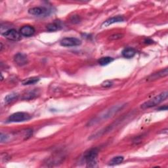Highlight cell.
<instances>
[{"instance_id":"obj_18","label":"cell","mask_w":168,"mask_h":168,"mask_svg":"<svg viewBox=\"0 0 168 168\" xmlns=\"http://www.w3.org/2000/svg\"><path fill=\"white\" fill-rule=\"evenodd\" d=\"M37 95V93L35 91H30L28 93H27L25 95V97H23V99H33L34 97H36Z\"/></svg>"},{"instance_id":"obj_2","label":"cell","mask_w":168,"mask_h":168,"mask_svg":"<svg viewBox=\"0 0 168 168\" xmlns=\"http://www.w3.org/2000/svg\"><path fill=\"white\" fill-rule=\"evenodd\" d=\"M124 106H125L124 104H119V105H116L115 107H113L110 109V110L105 112L104 114L100 116L99 117H97V118H95L94 120H91L90 123H89V124L90 125V126H91V125L95 124L97 122H99L100 120H106L110 118V117L113 116V115L116 114V113L119 112L120 110H122Z\"/></svg>"},{"instance_id":"obj_6","label":"cell","mask_w":168,"mask_h":168,"mask_svg":"<svg viewBox=\"0 0 168 168\" xmlns=\"http://www.w3.org/2000/svg\"><path fill=\"white\" fill-rule=\"evenodd\" d=\"M81 44V40L76 38H64L61 41V45L64 47L78 46Z\"/></svg>"},{"instance_id":"obj_19","label":"cell","mask_w":168,"mask_h":168,"mask_svg":"<svg viewBox=\"0 0 168 168\" xmlns=\"http://www.w3.org/2000/svg\"><path fill=\"white\" fill-rule=\"evenodd\" d=\"M81 21L80 17L78 16V15H73L71 17H70V22L73 24H77L79 23Z\"/></svg>"},{"instance_id":"obj_21","label":"cell","mask_w":168,"mask_h":168,"mask_svg":"<svg viewBox=\"0 0 168 168\" xmlns=\"http://www.w3.org/2000/svg\"><path fill=\"white\" fill-rule=\"evenodd\" d=\"M112 85V82L110 81H105L102 84V86L104 87H110Z\"/></svg>"},{"instance_id":"obj_3","label":"cell","mask_w":168,"mask_h":168,"mask_svg":"<svg viewBox=\"0 0 168 168\" xmlns=\"http://www.w3.org/2000/svg\"><path fill=\"white\" fill-rule=\"evenodd\" d=\"M99 150L96 148H91L84 153V157L87 162L88 167L97 166V158L98 156Z\"/></svg>"},{"instance_id":"obj_10","label":"cell","mask_w":168,"mask_h":168,"mask_svg":"<svg viewBox=\"0 0 168 168\" xmlns=\"http://www.w3.org/2000/svg\"><path fill=\"white\" fill-rule=\"evenodd\" d=\"M167 74H168V70H167V68H166L165 69H163L162 70H160V71H159L158 72L151 74L150 76L148 77L147 80L153 81V80H158V79H160V78H161V77H163L167 76Z\"/></svg>"},{"instance_id":"obj_15","label":"cell","mask_w":168,"mask_h":168,"mask_svg":"<svg viewBox=\"0 0 168 168\" xmlns=\"http://www.w3.org/2000/svg\"><path fill=\"white\" fill-rule=\"evenodd\" d=\"M113 61H114L113 58L110 57H101L98 61V62L101 66H106L108 64H110Z\"/></svg>"},{"instance_id":"obj_1","label":"cell","mask_w":168,"mask_h":168,"mask_svg":"<svg viewBox=\"0 0 168 168\" xmlns=\"http://www.w3.org/2000/svg\"><path fill=\"white\" fill-rule=\"evenodd\" d=\"M168 96V93L167 91H163V93H160L158 95L152 98V99H150L149 100L147 101V102L144 103L143 104H141V108L143 110H145V109L150 108L152 107H154L156 105H158L162 103L163 101L165 100Z\"/></svg>"},{"instance_id":"obj_9","label":"cell","mask_w":168,"mask_h":168,"mask_svg":"<svg viewBox=\"0 0 168 168\" xmlns=\"http://www.w3.org/2000/svg\"><path fill=\"white\" fill-rule=\"evenodd\" d=\"M21 36L25 37H30L33 36L35 33V29L33 26L30 25L23 26L20 30Z\"/></svg>"},{"instance_id":"obj_24","label":"cell","mask_w":168,"mask_h":168,"mask_svg":"<svg viewBox=\"0 0 168 168\" xmlns=\"http://www.w3.org/2000/svg\"><path fill=\"white\" fill-rule=\"evenodd\" d=\"M159 110H167V105H164L163 107H161L159 109Z\"/></svg>"},{"instance_id":"obj_13","label":"cell","mask_w":168,"mask_h":168,"mask_svg":"<svg viewBox=\"0 0 168 168\" xmlns=\"http://www.w3.org/2000/svg\"><path fill=\"white\" fill-rule=\"evenodd\" d=\"M40 81V78L38 77H28L27 79H25L23 80L22 84L24 85H34L35 84L38 83Z\"/></svg>"},{"instance_id":"obj_8","label":"cell","mask_w":168,"mask_h":168,"mask_svg":"<svg viewBox=\"0 0 168 168\" xmlns=\"http://www.w3.org/2000/svg\"><path fill=\"white\" fill-rule=\"evenodd\" d=\"M14 61L17 65L21 66H25L28 63V58L27 57L26 54L22 53H18L15 54L14 57Z\"/></svg>"},{"instance_id":"obj_11","label":"cell","mask_w":168,"mask_h":168,"mask_svg":"<svg viewBox=\"0 0 168 168\" xmlns=\"http://www.w3.org/2000/svg\"><path fill=\"white\" fill-rule=\"evenodd\" d=\"M124 21V18L122 16H116V17H114L110 18L108 20H107L105 21L102 26L103 27H107L108 26H110L112 24H114V23H118V22H123Z\"/></svg>"},{"instance_id":"obj_20","label":"cell","mask_w":168,"mask_h":168,"mask_svg":"<svg viewBox=\"0 0 168 168\" xmlns=\"http://www.w3.org/2000/svg\"><path fill=\"white\" fill-rule=\"evenodd\" d=\"M124 36L123 34H113L112 36H110L109 39H110V40H120V39L122 38Z\"/></svg>"},{"instance_id":"obj_16","label":"cell","mask_w":168,"mask_h":168,"mask_svg":"<svg viewBox=\"0 0 168 168\" xmlns=\"http://www.w3.org/2000/svg\"><path fill=\"white\" fill-rule=\"evenodd\" d=\"M18 95L17 93H11V94H9L8 95H7L5 98V101L6 103H11L12 101L17 99Z\"/></svg>"},{"instance_id":"obj_5","label":"cell","mask_w":168,"mask_h":168,"mask_svg":"<svg viewBox=\"0 0 168 168\" xmlns=\"http://www.w3.org/2000/svg\"><path fill=\"white\" fill-rule=\"evenodd\" d=\"M5 38L11 41H19L21 39V34L15 29H9L2 33Z\"/></svg>"},{"instance_id":"obj_12","label":"cell","mask_w":168,"mask_h":168,"mask_svg":"<svg viewBox=\"0 0 168 168\" xmlns=\"http://www.w3.org/2000/svg\"><path fill=\"white\" fill-rule=\"evenodd\" d=\"M122 55L123 57H124L125 58H133L136 54V51L131 48H127L124 49L122 51Z\"/></svg>"},{"instance_id":"obj_7","label":"cell","mask_w":168,"mask_h":168,"mask_svg":"<svg viewBox=\"0 0 168 168\" xmlns=\"http://www.w3.org/2000/svg\"><path fill=\"white\" fill-rule=\"evenodd\" d=\"M28 13L30 15H34V16L38 17H44L48 15L49 13V11L45 8V7H36L31 8L28 10Z\"/></svg>"},{"instance_id":"obj_17","label":"cell","mask_w":168,"mask_h":168,"mask_svg":"<svg viewBox=\"0 0 168 168\" xmlns=\"http://www.w3.org/2000/svg\"><path fill=\"white\" fill-rule=\"evenodd\" d=\"M46 28L49 32H54V31L58 30V26L54 23H51L47 26Z\"/></svg>"},{"instance_id":"obj_23","label":"cell","mask_w":168,"mask_h":168,"mask_svg":"<svg viewBox=\"0 0 168 168\" xmlns=\"http://www.w3.org/2000/svg\"><path fill=\"white\" fill-rule=\"evenodd\" d=\"M144 44H153V41H152V40H150V39L148 38V39H146V40H144Z\"/></svg>"},{"instance_id":"obj_22","label":"cell","mask_w":168,"mask_h":168,"mask_svg":"<svg viewBox=\"0 0 168 168\" xmlns=\"http://www.w3.org/2000/svg\"><path fill=\"white\" fill-rule=\"evenodd\" d=\"M1 142L3 143V142H5V141H7L9 139V137L7 136V135H3V133L1 134Z\"/></svg>"},{"instance_id":"obj_4","label":"cell","mask_w":168,"mask_h":168,"mask_svg":"<svg viewBox=\"0 0 168 168\" xmlns=\"http://www.w3.org/2000/svg\"><path fill=\"white\" fill-rule=\"evenodd\" d=\"M32 117L28 113L18 112L11 114L7 121V122H21L29 120Z\"/></svg>"},{"instance_id":"obj_14","label":"cell","mask_w":168,"mask_h":168,"mask_svg":"<svg viewBox=\"0 0 168 168\" xmlns=\"http://www.w3.org/2000/svg\"><path fill=\"white\" fill-rule=\"evenodd\" d=\"M123 161H124L123 156H115V157L111 159L110 161L109 162V165H110V166L118 165V164H120L121 163H122Z\"/></svg>"}]
</instances>
